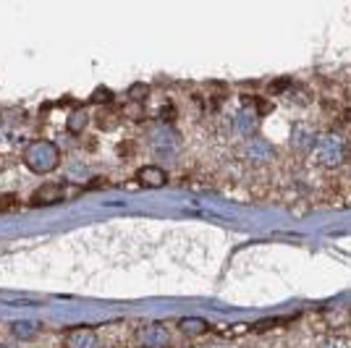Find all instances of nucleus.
<instances>
[{
    "instance_id": "2",
    "label": "nucleus",
    "mask_w": 351,
    "mask_h": 348,
    "mask_svg": "<svg viewBox=\"0 0 351 348\" xmlns=\"http://www.w3.org/2000/svg\"><path fill=\"white\" fill-rule=\"evenodd\" d=\"M27 165H29L34 173H47V171H56L60 162V152L56 145L50 142H34V145L27 147Z\"/></svg>"
},
{
    "instance_id": "6",
    "label": "nucleus",
    "mask_w": 351,
    "mask_h": 348,
    "mask_svg": "<svg viewBox=\"0 0 351 348\" xmlns=\"http://www.w3.org/2000/svg\"><path fill=\"white\" fill-rule=\"evenodd\" d=\"M247 155L254 160V162H260V165H263V162H267V160H273L276 152H273V147L267 145V142H263V139H249Z\"/></svg>"
},
{
    "instance_id": "10",
    "label": "nucleus",
    "mask_w": 351,
    "mask_h": 348,
    "mask_svg": "<svg viewBox=\"0 0 351 348\" xmlns=\"http://www.w3.org/2000/svg\"><path fill=\"white\" fill-rule=\"evenodd\" d=\"M69 346L71 348H97V338L92 333H73L71 335V340H69Z\"/></svg>"
},
{
    "instance_id": "4",
    "label": "nucleus",
    "mask_w": 351,
    "mask_h": 348,
    "mask_svg": "<svg viewBox=\"0 0 351 348\" xmlns=\"http://www.w3.org/2000/svg\"><path fill=\"white\" fill-rule=\"evenodd\" d=\"M315 142H317V134L309 123H296L291 129V147L296 152H312Z\"/></svg>"
},
{
    "instance_id": "3",
    "label": "nucleus",
    "mask_w": 351,
    "mask_h": 348,
    "mask_svg": "<svg viewBox=\"0 0 351 348\" xmlns=\"http://www.w3.org/2000/svg\"><path fill=\"white\" fill-rule=\"evenodd\" d=\"M136 184L142 189H162L168 184V173L160 165H142L139 173H136Z\"/></svg>"
},
{
    "instance_id": "14",
    "label": "nucleus",
    "mask_w": 351,
    "mask_h": 348,
    "mask_svg": "<svg viewBox=\"0 0 351 348\" xmlns=\"http://www.w3.org/2000/svg\"><path fill=\"white\" fill-rule=\"evenodd\" d=\"M145 92H147L145 87H139V89H132L129 95H132V97H145Z\"/></svg>"
},
{
    "instance_id": "8",
    "label": "nucleus",
    "mask_w": 351,
    "mask_h": 348,
    "mask_svg": "<svg viewBox=\"0 0 351 348\" xmlns=\"http://www.w3.org/2000/svg\"><path fill=\"white\" fill-rule=\"evenodd\" d=\"M254 126H257V113L249 110V108H244V110L236 116V131L244 134V136H249V134H254Z\"/></svg>"
},
{
    "instance_id": "5",
    "label": "nucleus",
    "mask_w": 351,
    "mask_h": 348,
    "mask_svg": "<svg viewBox=\"0 0 351 348\" xmlns=\"http://www.w3.org/2000/svg\"><path fill=\"white\" fill-rule=\"evenodd\" d=\"M152 145H155V149L160 152V155H173L176 147H178V136L173 134V129H168V126H162V129L155 131V136H152Z\"/></svg>"
},
{
    "instance_id": "13",
    "label": "nucleus",
    "mask_w": 351,
    "mask_h": 348,
    "mask_svg": "<svg viewBox=\"0 0 351 348\" xmlns=\"http://www.w3.org/2000/svg\"><path fill=\"white\" fill-rule=\"evenodd\" d=\"M317 348H341V346H338V340H322Z\"/></svg>"
},
{
    "instance_id": "1",
    "label": "nucleus",
    "mask_w": 351,
    "mask_h": 348,
    "mask_svg": "<svg viewBox=\"0 0 351 348\" xmlns=\"http://www.w3.org/2000/svg\"><path fill=\"white\" fill-rule=\"evenodd\" d=\"M309 155H312V162L317 168H322V171H336L349 158V142H346L343 134L328 131V134L317 136V142H315Z\"/></svg>"
},
{
    "instance_id": "7",
    "label": "nucleus",
    "mask_w": 351,
    "mask_h": 348,
    "mask_svg": "<svg viewBox=\"0 0 351 348\" xmlns=\"http://www.w3.org/2000/svg\"><path fill=\"white\" fill-rule=\"evenodd\" d=\"M139 340H142L147 348H162L168 343V333L162 330L160 325H152V327H147V330L139 333Z\"/></svg>"
},
{
    "instance_id": "9",
    "label": "nucleus",
    "mask_w": 351,
    "mask_h": 348,
    "mask_svg": "<svg viewBox=\"0 0 351 348\" xmlns=\"http://www.w3.org/2000/svg\"><path fill=\"white\" fill-rule=\"evenodd\" d=\"M178 330L184 335H202V333H207V322L197 317H186L178 322Z\"/></svg>"
},
{
    "instance_id": "11",
    "label": "nucleus",
    "mask_w": 351,
    "mask_h": 348,
    "mask_svg": "<svg viewBox=\"0 0 351 348\" xmlns=\"http://www.w3.org/2000/svg\"><path fill=\"white\" fill-rule=\"evenodd\" d=\"M14 204H16V199L11 197V194H3V197H0V212H5V210L14 207Z\"/></svg>"
},
{
    "instance_id": "12",
    "label": "nucleus",
    "mask_w": 351,
    "mask_h": 348,
    "mask_svg": "<svg viewBox=\"0 0 351 348\" xmlns=\"http://www.w3.org/2000/svg\"><path fill=\"white\" fill-rule=\"evenodd\" d=\"M270 89H273V92H278V89H280V92H283V89H289V79H276Z\"/></svg>"
}]
</instances>
